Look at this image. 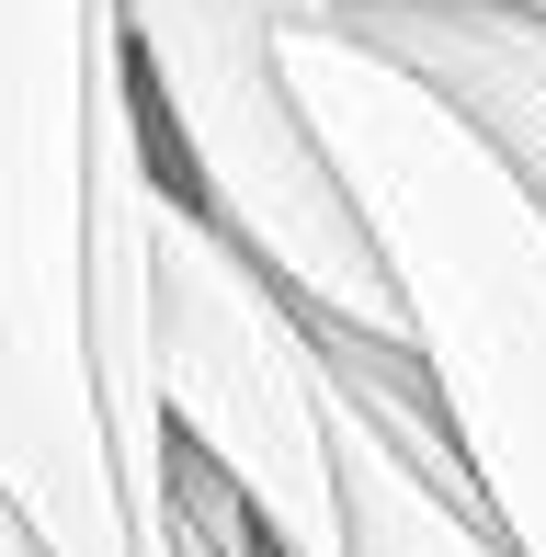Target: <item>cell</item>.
Wrapping results in <instances>:
<instances>
[{
	"label": "cell",
	"mask_w": 546,
	"mask_h": 557,
	"mask_svg": "<svg viewBox=\"0 0 546 557\" xmlns=\"http://www.w3.org/2000/svg\"><path fill=\"white\" fill-rule=\"evenodd\" d=\"M285 12L296 0H114L160 183L194 194L319 331L410 342L399 285L285 81Z\"/></svg>",
	"instance_id": "3957f363"
},
{
	"label": "cell",
	"mask_w": 546,
	"mask_h": 557,
	"mask_svg": "<svg viewBox=\"0 0 546 557\" xmlns=\"http://www.w3.org/2000/svg\"><path fill=\"white\" fill-rule=\"evenodd\" d=\"M331 467H342V557H512L479 523V500H456L444 478H421L342 387H331Z\"/></svg>",
	"instance_id": "8992f818"
},
{
	"label": "cell",
	"mask_w": 546,
	"mask_h": 557,
	"mask_svg": "<svg viewBox=\"0 0 546 557\" xmlns=\"http://www.w3.org/2000/svg\"><path fill=\"white\" fill-rule=\"evenodd\" d=\"M285 81L399 285L467 500L512 557H546V206L410 58L331 0L285 12Z\"/></svg>",
	"instance_id": "6da1fadb"
},
{
	"label": "cell",
	"mask_w": 546,
	"mask_h": 557,
	"mask_svg": "<svg viewBox=\"0 0 546 557\" xmlns=\"http://www.w3.org/2000/svg\"><path fill=\"white\" fill-rule=\"evenodd\" d=\"M501 35H512V58L546 81V12H501Z\"/></svg>",
	"instance_id": "52a82bcc"
},
{
	"label": "cell",
	"mask_w": 546,
	"mask_h": 557,
	"mask_svg": "<svg viewBox=\"0 0 546 557\" xmlns=\"http://www.w3.org/2000/svg\"><path fill=\"white\" fill-rule=\"evenodd\" d=\"M91 12L0 0V512L46 557H137L80 342Z\"/></svg>",
	"instance_id": "7a4b0ae2"
},
{
	"label": "cell",
	"mask_w": 546,
	"mask_h": 557,
	"mask_svg": "<svg viewBox=\"0 0 546 557\" xmlns=\"http://www.w3.org/2000/svg\"><path fill=\"white\" fill-rule=\"evenodd\" d=\"M148 285H160L148 342H160L171 444L251 512V535L273 557H342L331 375H319L308 308L171 183H160V216H148Z\"/></svg>",
	"instance_id": "277c9868"
},
{
	"label": "cell",
	"mask_w": 546,
	"mask_h": 557,
	"mask_svg": "<svg viewBox=\"0 0 546 557\" xmlns=\"http://www.w3.org/2000/svg\"><path fill=\"white\" fill-rule=\"evenodd\" d=\"M331 12L353 23L364 46L410 58L444 103H456L512 171H524L535 206H546V81L512 58V35H501V12H489V0H331Z\"/></svg>",
	"instance_id": "5b68a950"
}]
</instances>
